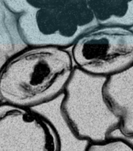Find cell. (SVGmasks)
Wrapping results in <instances>:
<instances>
[{
  "instance_id": "6",
  "label": "cell",
  "mask_w": 133,
  "mask_h": 151,
  "mask_svg": "<svg viewBox=\"0 0 133 151\" xmlns=\"http://www.w3.org/2000/svg\"><path fill=\"white\" fill-rule=\"evenodd\" d=\"M103 95L113 113L120 118L122 133L133 134V65L108 76Z\"/></svg>"
},
{
  "instance_id": "8",
  "label": "cell",
  "mask_w": 133,
  "mask_h": 151,
  "mask_svg": "<svg viewBox=\"0 0 133 151\" xmlns=\"http://www.w3.org/2000/svg\"><path fill=\"white\" fill-rule=\"evenodd\" d=\"M60 97L51 102L34 109V110L45 116L54 127L58 135L59 151H86L91 142L78 138L68 127L59 109Z\"/></svg>"
},
{
  "instance_id": "11",
  "label": "cell",
  "mask_w": 133,
  "mask_h": 151,
  "mask_svg": "<svg viewBox=\"0 0 133 151\" xmlns=\"http://www.w3.org/2000/svg\"><path fill=\"white\" fill-rule=\"evenodd\" d=\"M108 139H121V140H123L129 144L133 150V134L127 135V134H123L119 127H117L110 132L108 135L107 140Z\"/></svg>"
},
{
  "instance_id": "3",
  "label": "cell",
  "mask_w": 133,
  "mask_h": 151,
  "mask_svg": "<svg viewBox=\"0 0 133 151\" xmlns=\"http://www.w3.org/2000/svg\"><path fill=\"white\" fill-rule=\"evenodd\" d=\"M107 78L75 68L60 97L59 109L68 126L78 138L91 143L107 141L121 124L103 95Z\"/></svg>"
},
{
  "instance_id": "7",
  "label": "cell",
  "mask_w": 133,
  "mask_h": 151,
  "mask_svg": "<svg viewBox=\"0 0 133 151\" xmlns=\"http://www.w3.org/2000/svg\"><path fill=\"white\" fill-rule=\"evenodd\" d=\"M87 1L100 26H119L133 29V0Z\"/></svg>"
},
{
  "instance_id": "2",
  "label": "cell",
  "mask_w": 133,
  "mask_h": 151,
  "mask_svg": "<svg viewBox=\"0 0 133 151\" xmlns=\"http://www.w3.org/2000/svg\"><path fill=\"white\" fill-rule=\"evenodd\" d=\"M27 47L70 50L99 24L87 0H4Z\"/></svg>"
},
{
  "instance_id": "9",
  "label": "cell",
  "mask_w": 133,
  "mask_h": 151,
  "mask_svg": "<svg viewBox=\"0 0 133 151\" xmlns=\"http://www.w3.org/2000/svg\"><path fill=\"white\" fill-rule=\"evenodd\" d=\"M26 47L14 14L4 0H0V70L9 58Z\"/></svg>"
},
{
  "instance_id": "1",
  "label": "cell",
  "mask_w": 133,
  "mask_h": 151,
  "mask_svg": "<svg viewBox=\"0 0 133 151\" xmlns=\"http://www.w3.org/2000/svg\"><path fill=\"white\" fill-rule=\"evenodd\" d=\"M75 66L69 50L27 47L0 70V103L34 109L63 94Z\"/></svg>"
},
{
  "instance_id": "10",
  "label": "cell",
  "mask_w": 133,
  "mask_h": 151,
  "mask_svg": "<svg viewBox=\"0 0 133 151\" xmlns=\"http://www.w3.org/2000/svg\"><path fill=\"white\" fill-rule=\"evenodd\" d=\"M86 151H133V150L123 140L108 139L100 143H90Z\"/></svg>"
},
{
  "instance_id": "5",
  "label": "cell",
  "mask_w": 133,
  "mask_h": 151,
  "mask_svg": "<svg viewBox=\"0 0 133 151\" xmlns=\"http://www.w3.org/2000/svg\"><path fill=\"white\" fill-rule=\"evenodd\" d=\"M51 123L34 109L0 103V151H59Z\"/></svg>"
},
{
  "instance_id": "4",
  "label": "cell",
  "mask_w": 133,
  "mask_h": 151,
  "mask_svg": "<svg viewBox=\"0 0 133 151\" xmlns=\"http://www.w3.org/2000/svg\"><path fill=\"white\" fill-rule=\"evenodd\" d=\"M69 50L75 68L108 77L133 65V29L98 26L82 35Z\"/></svg>"
}]
</instances>
